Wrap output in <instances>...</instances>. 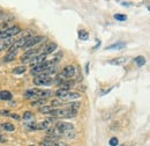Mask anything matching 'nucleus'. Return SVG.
I'll return each instance as SVG.
<instances>
[{"label":"nucleus","instance_id":"obj_29","mask_svg":"<svg viewBox=\"0 0 150 146\" xmlns=\"http://www.w3.org/2000/svg\"><path fill=\"white\" fill-rule=\"evenodd\" d=\"M9 111L8 110H0V116H8Z\"/></svg>","mask_w":150,"mask_h":146},{"label":"nucleus","instance_id":"obj_8","mask_svg":"<svg viewBox=\"0 0 150 146\" xmlns=\"http://www.w3.org/2000/svg\"><path fill=\"white\" fill-rule=\"evenodd\" d=\"M54 118H50V120H46L39 124H36V129L37 130H47V129L51 128V122H53Z\"/></svg>","mask_w":150,"mask_h":146},{"label":"nucleus","instance_id":"obj_22","mask_svg":"<svg viewBox=\"0 0 150 146\" xmlns=\"http://www.w3.org/2000/svg\"><path fill=\"white\" fill-rule=\"evenodd\" d=\"M71 88V82L68 81H64L59 85V89H64V91H68Z\"/></svg>","mask_w":150,"mask_h":146},{"label":"nucleus","instance_id":"obj_15","mask_svg":"<svg viewBox=\"0 0 150 146\" xmlns=\"http://www.w3.org/2000/svg\"><path fill=\"white\" fill-rule=\"evenodd\" d=\"M15 56H16V52H7L6 56L4 57V62H5V63L13 62V60L15 59Z\"/></svg>","mask_w":150,"mask_h":146},{"label":"nucleus","instance_id":"obj_32","mask_svg":"<svg viewBox=\"0 0 150 146\" xmlns=\"http://www.w3.org/2000/svg\"><path fill=\"white\" fill-rule=\"evenodd\" d=\"M121 5H122V6H131V2H124V1H122Z\"/></svg>","mask_w":150,"mask_h":146},{"label":"nucleus","instance_id":"obj_7","mask_svg":"<svg viewBox=\"0 0 150 146\" xmlns=\"http://www.w3.org/2000/svg\"><path fill=\"white\" fill-rule=\"evenodd\" d=\"M14 41L12 38H6V39H0V51H4L6 49H9Z\"/></svg>","mask_w":150,"mask_h":146},{"label":"nucleus","instance_id":"obj_3","mask_svg":"<svg viewBox=\"0 0 150 146\" xmlns=\"http://www.w3.org/2000/svg\"><path fill=\"white\" fill-rule=\"evenodd\" d=\"M53 79L51 77H44V75H39L34 79V84L36 86H50L53 84Z\"/></svg>","mask_w":150,"mask_h":146},{"label":"nucleus","instance_id":"obj_4","mask_svg":"<svg viewBox=\"0 0 150 146\" xmlns=\"http://www.w3.org/2000/svg\"><path fill=\"white\" fill-rule=\"evenodd\" d=\"M57 129H58V131L62 135V133H66V132H68V131H72V130H74V127H73V124H71V123H57L56 125H54Z\"/></svg>","mask_w":150,"mask_h":146},{"label":"nucleus","instance_id":"obj_1","mask_svg":"<svg viewBox=\"0 0 150 146\" xmlns=\"http://www.w3.org/2000/svg\"><path fill=\"white\" fill-rule=\"evenodd\" d=\"M77 114V111H74V110L71 109H52L49 115L52 116V118H72V117H75Z\"/></svg>","mask_w":150,"mask_h":146},{"label":"nucleus","instance_id":"obj_36","mask_svg":"<svg viewBox=\"0 0 150 146\" xmlns=\"http://www.w3.org/2000/svg\"><path fill=\"white\" fill-rule=\"evenodd\" d=\"M0 15H1V14H0Z\"/></svg>","mask_w":150,"mask_h":146},{"label":"nucleus","instance_id":"obj_17","mask_svg":"<svg viewBox=\"0 0 150 146\" xmlns=\"http://www.w3.org/2000/svg\"><path fill=\"white\" fill-rule=\"evenodd\" d=\"M125 45H126V44H125L124 42H119V43H115V44H112V45L108 47V48H106V50H112V49H122Z\"/></svg>","mask_w":150,"mask_h":146},{"label":"nucleus","instance_id":"obj_11","mask_svg":"<svg viewBox=\"0 0 150 146\" xmlns=\"http://www.w3.org/2000/svg\"><path fill=\"white\" fill-rule=\"evenodd\" d=\"M40 146H69L68 144H66V143H64V142H59V140H57V142H43Z\"/></svg>","mask_w":150,"mask_h":146},{"label":"nucleus","instance_id":"obj_34","mask_svg":"<svg viewBox=\"0 0 150 146\" xmlns=\"http://www.w3.org/2000/svg\"><path fill=\"white\" fill-rule=\"evenodd\" d=\"M0 130H1V125H0Z\"/></svg>","mask_w":150,"mask_h":146},{"label":"nucleus","instance_id":"obj_12","mask_svg":"<svg viewBox=\"0 0 150 146\" xmlns=\"http://www.w3.org/2000/svg\"><path fill=\"white\" fill-rule=\"evenodd\" d=\"M126 60H127L126 57H118V58H114V59L109 60V63H110L111 65H121V64L126 63Z\"/></svg>","mask_w":150,"mask_h":146},{"label":"nucleus","instance_id":"obj_28","mask_svg":"<svg viewBox=\"0 0 150 146\" xmlns=\"http://www.w3.org/2000/svg\"><path fill=\"white\" fill-rule=\"evenodd\" d=\"M61 101H58V100H53L52 102H51V107H56V106H61Z\"/></svg>","mask_w":150,"mask_h":146},{"label":"nucleus","instance_id":"obj_13","mask_svg":"<svg viewBox=\"0 0 150 146\" xmlns=\"http://www.w3.org/2000/svg\"><path fill=\"white\" fill-rule=\"evenodd\" d=\"M79 97H81V94L80 93H77V92H68L64 99L65 100H76Z\"/></svg>","mask_w":150,"mask_h":146},{"label":"nucleus","instance_id":"obj_5","mask_svg":"<svg viewBox=\"0 0 150 146\" xmlns=\"http://www.w3.org/2000/svg\"><path fill=\"white\" fill-rule=\"evenodd\" d=\"M43 39H44V37L43 36H31L30 38L27 39V42H25V44H24L23 48H31V47H34V45L38 44L39 42H42Z\"/></svg>","mask_w":150,"mask_h":146},{"label":"nucleus","instance_id":"obj_25","mask_svg":"<svg viewBox=\"0 0 150 146\" xmlns=\"http://www.w3.org/2000/svg\"><path fill=\"white\" fill-rule=\"evenodd\" d=\"M113 18L115 20H118V21H126L127 20V16L125 14H114Z\"/></svg>","mask_w":150,"mask_h":146},{"label":"nucleus","instance_id":"obj_26","mask_svg":"<svg viewBox=\"0 0 150 146\" xmlns=\"http://www.w3.org/2000/svg\"><path fill=\"white\" fill-rule=\"evenodd\" d=\"M33 116H34V114L31 112V111H25L24 114H23V116H22V118L23 120H30V118H33Z\"/></svg>","mask_w":150,"mask_h":146},{"label":"nucleus","instance_id":"obj_14","mask_svg":"<svg viewBox=\"0 0 150 146\" xmlns=\"http://www.w3.org/2000/svg\"><path fill=\"white\" fill-rule=\"evenodd\" d=\"M24 99H36V88H33V89H28V91L24 92L23 94Z\"/></svg>","mask_w":150,"mask_h":146},{"label":"nucleus","instance_id":"obj_20","mask_svg":"<svg viewBox=\"0 0 150 146\" xmlns=\"http://www.w3.org/2000/svg\"><path fill=\"white\" fill-rule=\"evenodd\" d=\"M51 110H52V107H51V106H45V104L38 108V111H39V112H43V114H49Z\"/></svg>","mask_w":150,"mask_h":146},{"label":"nucleus","instance_id":"obj_18","mask_svg":"<svg viewBox=\"0 0 150 146\" xmlns=\"http://www.w3.org/2000/svg\"><path fill=\"white\" fill-rule=\"evenodd\" d=\"M1 125V129H4L5 131H14L15 130V127L12 124V123H4V124H0Z\"/></svg>","mask_w":150,"mask_h":146},{"label":"nucleus","instance_id":"obj_10","mask_svg":"<svg viewBox=\"0 0 150 146\" xmlns=\"http://www.w3.org/2000/svg\"><path fill=\"white\" fill-rule=\"evenodd\" d=\"M13 99L12 93L8 91H1L0 92V100L1 101H11Z\"/></svg>","mask_w":150,"mask_h":146},{"label":"nucleus","instance_id":"obj_27","mask_svg":"<svg viewBox=\"0 0 150 146\" xmlns=\"http://www.w3.org/2000/svg\"><path fill=\"white\" fill-rule=\"evenodd\" d=\"M109 144H110V146H118V144H119V140H118V138H117V137H112V138L110 139Z\"/></svg>","mask_w":150,"mask_h":146},{"label":"nucleus","instance_id":"obj_21","mask_svg":"<svg viewBox=\"0 0 150 146\" xmlns=\"http://www.w3.org/2000/svg\"><path fill=\"white\" fill-rule=\"evenodd\" d=\"M81 107V103H79V102H72V103H69L68 104V107H67V109H71V110H74V111H77V109Z\"/></svg>","mask_w":150,"mask_h":146},{"label":"nucleus","instance_id":"obj_35","mask_svg":"<svg viewBox=\"0 0 150 146\" xmlns=\"http://www.w3.org/2000/svg\"><path fill=\"white\" fill-rule=\"evenodd\" d=\"M30 146H33V145H30Z\"/></svg>","mask_w":150,"mask_h":146},{"label":"nucleus","instance_id":"obj_2","mask_svg":"<svg viewBox=\"0 0 150 146\" xmlns=\"http://www.w3.org/2000/svg\"><path fill=\"white\" fill-rule=\"evenodd\" d=\"M19 33H21V28L15 26V27H11L7 28L2 31H0V39H6V38H11L12 36L18 35Z\"/></svg>","mask_w":150,"mask_h":146},{"label":"nucleus","instance_id":"obj_16","mask_svg":"<svg viewBox=\"0 0 150 146\" xmlns=\"http://www.w3.org/2000/svg\"><path fill=\"white\" fill-rule=\"evenodd\" d=\"M134 62H135V64L137 65V66H143L144 64H146V58L143 57V56H137V57H135V59H134Z\"/></svg>","mask_w":150,"mask_h":146},{"label":"nucleus","instance_id":"obj_23","mask_svg":"<svg viewBox=\"0 0 150 146\" xmlns=\"http://www.w3.org/2000/svg\"><path fill=\"white\" fill-rule=\"evenodd\" d=\"M45 102H46V100H44V99H38L37 101H34V102L31 103V106H33V107H42V106H44Z\"/></svg>","mask_w":150,"mask_h":146},{"label":"nucleus","instance_id":"obj_19","mask_svg":"<svg viewBox=\"0 0 150 146\" xmlns=\"http://www.w3.org/2000/svg\"><path fill=\"white\" fill-rule=\"evenodd\" d=\"M79 38L81 41H87L89 38V33L87 30H80L79 31Z\"/></svg>","mask_w":150,"mask_h":146},{"label":"nucleus","instance_id":"obj_24","mask_svg":"<svg viewBox=\"0 0 150 146\" xmlns=\"http://www.w3.org/2000/svg\"><path fill=\"white\" fill-rule=\"evenodd\" d=\"M25 66H18V67H15L14 70H13V73L14 74H22V73L25 72Z\"/></svg>","mask_w":150,"mask_h":146},{"label":"nucleus","instance_id":"obj_33","mask_svg":"<svg viewBox=\"0 0 150 146\" xmlns=\"http://www.w3.org/2000/svg\"><path fill=\"white\" fill-rule=\"evenodd\" d=\"M118 146H126V145H124V144H121V145H118Z\"/></svg>","mask_w":150,"mask_h":146},{"label":"nucleus","instance_id":"obj_9","mask_svg":"<svg viewBox=\"0 0 150 146\" xmlns=\"http://www.w3.org/2000/svg\"><path fill=\"white\" fill-rule=\"evenodd\" d=\"M57 49V44L56 43H50V44H47L43 50H44V52H43V55L47 56L50 55V54H52V52H54Z\"/></svg>","mask_w":150,"mask_h":146},{"label":"nucleus","instance_id":"obj_30","mask_svg":"<svg viewBox=\"0 0 150 146\" xmlns=\"http://www.w3.org/2000/svg\"><path fill=\"white\" fill-rule=\"evenodd\" d=\"M9 116H11L12 118H14V120H20V116L16 115V114H9Z\"/></svg>","mask_w":150,"mask_h":146},{"label":"nucleus","instance_id":"obj_31","mask_svg":"<svg viewBox=\"0 0 150 146\" xmlns=\"http://www.w3.org/2000/svg\"><path fill=\"white\" fill-rule=\"evenodd\" d=\"M6 140H7V139H6L4 136H0V143H6Z\"/></svg>","mask_w":150,"mask_h":146},{"label":"nucleus","instance_id":"obj_6","mask_svg":"<svg viewBox=\"0 0 150 146\" xmlns=\"http://www.w3.org/2000/svg\"><path fill=\"white\" fill-rule=\"evenodd\" d=\"M61 74H62L65 78H72L75 74V67L73 65H67V66L64 67Z\"/></svg>","mask_w":150,"mask_h":146}]
</instances>
